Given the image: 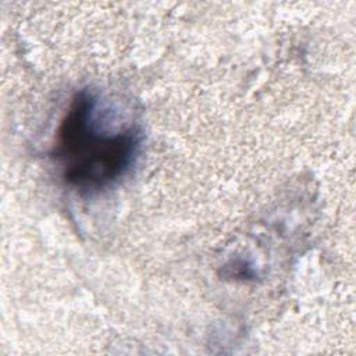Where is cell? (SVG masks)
<instances>
[{
  "label": "cell",
  "mask_w": 356,
  "mask_h": 356,
  "mask_svg": "<svg viewBox=\"0 0 356 356\" xmlns=\"http://www.w3.org/2000/svg\"><path fill=\"white\" fill-rule=\"evenodd\" d=\"M142 142L136 125L108 128L99 118V100L82 89L72 97L60 125L51 157L65 184L82 193L107 189L132 167Z\"/></svg>",
  "instance_id": "obj_1"
}]
</instances>
